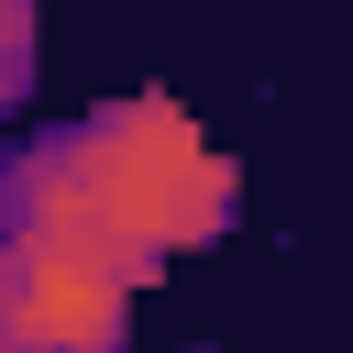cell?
<instances>
[{
	"label": "cell",
	"mask_w": 353,
	"mask_h": 353,
	"mask_svg": "<svg viewBox=\"0 0 353 353\" xmlns=\"http://www.w3.org/2000/svg\"><path fill=\"white\" fill-rule=\"evenodd\" d=\"M232 210H243V188L176 99H110L77 132H44L33 154H11V176H0V232L77 243V254L121 265L132 287L188 243H221Z\"/></svg>",
	"instance_id": "cell-1"
},
{
	"label": "cell",
	"mask_w": 353,
	"mask_h": 353,
	"mask_svg": "<svg viewBox=\"0 0 353 353\" xmlns=\"http://www.w3.org/2000/svg\"><path fill=\"white\" fill-rule=\"evenodd\" d=\"M0 331L33 353H121L132 342V276L77 254V243L0 232Z\"/></svg>",
	"instance_id": "cell-2"
},
{
	"label": "cell",
	"mask_w": 353,
	"mask_h": 353,
	"mask_svg": "<svg viewBox=\"0 0 353 353\" xmlns=\"http://www.w3.org/2000/svg\"><path fill=\"white\" fill-rule=\"evenodd\" d=\"M33 88V0H0V110Z\"/></svg>",
	"instance_id": "cell-3"
},
{
	"label": "cell",
	"mask_w": 353,
	"mask_h": 353,
	"mask_svg": "<svg viewBox=\"0 0 353 353\" xmlns=\"http://www.w3.org/2000/svg\"><path fill=\"white\" fill-rule=\"evenodd\" d=\"M0 353H33V342H11V331H0Z\"/></svg>",
	"instance_id": "cell-4"
}]
</instances>
